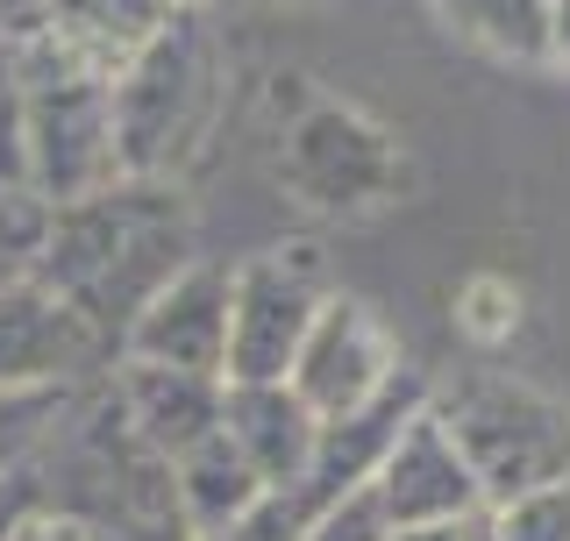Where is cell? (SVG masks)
Segmentation results:
<instances>
[{
    "label": "cell",
    "instance_id": "obj_1",
    "mask_svg": "<svg viewBox=\"0 0 570 541\" xmlns=\"http://www.w3.org/2000/svg\"><path fill=\"white\" fill-rule=\"evenodd\" d=\"M193 264V207L171 178H115L86 200L50 207L36 278L94 328L107 350L129 335L178 270Z\"/></svg>",
    "mask_w": 570,
    "mask_h": 541
},
{
    "label": "cell",
    "instance_id": "obj_2",
    "mask_svg": "<svg viewBox=\"0 0 570 541\" xmlns=\"http://www.w3.org/2000/svg\"><path fill=\"white\" fill-rule=\"evenodd\" d=\"M29 478L43 513L86 520L107 541H193L186 513H178L171 463L136 435L129 406L115 392V371L65 392V413L50 442L36 449Z\"/></svg>",
    "mask_w": 570,
    "mask_h": 541
},
{
    "label": "cell",
    "instance_id": "obj_3",
    "mask_svg": "<svg viewBox=\"0 0 570 541\" xmlns=\"http://www.w3.org/2000/svg\"><path fill=\"white\" fill-rule=\"evenodd\" d=\"M222 36L207 8H178L129 65L115 71V142L129 178H171L200 157L222 115Z\"/></svg>",
    "mask_w": 570,
    "mask_h": 541
},
{
    "label": "cell",
    "instance_id": "obj_4",
    "mask_svg": "<svg viewBox=\"0 0 570 541\" xmlns=\"http://www.w3.org/2000/svg\"><path fill=\"white\" fill-rule=\"evenodd\" d=\"M22 129H29V193L50 207L129 178L115 142V71L86 65L58 36L22 43Z\"/></svg>",
    "mask_w": 570,
    "mask_h": 541
},
{
    "label": "cell",
    "instance_id": "obj_5",
    "mask_svg": "<svg viewBox=\"0 0 570 541\" xmlns=\"http://www.w3.org/2000/svg\"><path fill=\"white\" fill-rule=\"evenodd\" d=\"M428 406L463 449L485 506L528 499L542 484H570V413L542 385L507 377V371H471Z\"/></svg>",
    "mask_w": 570,
    "mask_h": 541
},
{
    "label": "cell",
    "instance_id": "obj_6",
    "mask_svg": "<svg viewBox=\"0 0 570 541\" xmlns=\"http://www.w3.org/2000/svg\"><path fill=\"white\" fill-rule=\"evenodd\" d=\"M328 306L314 249H264L228 285V385H278Z\"/></svg>",
    "mask_w": 570,
    "mask_h": 541
},
{
    "label": "cell",
    "instance_id": "obj_7",
    "mask_svg": "<svg viewBox=\"0 0 570 541\" xmlns=\"http://www.w3.org/2000/svg\"><path fill=\"white\" fill-rule=\"evenodd\" d=\"M392 377H400V364H392L379 314L350 293H328V306L314 314V328L293 356V371H285V385L307 400L314 421H350V413H364L379 400Z\"/></svg>",
    "mask_w": 570,
    "mask_h": 541
},
{
    "label": "cell",
    "instance_id": "obj_8",
    "mask_svg": "<svg viewBox=\"0 0 570 541\" xmlns=\"http://www.w3.org/2000/svg\"><path fill=\"white\" fill-rule=\"evenodd\" d=\"M107 371V342L43 278L0 285V392H65Z\"/></svg>",
    "mask_w": 570,
    "mask_h": 541
},
{
    "label": "cell",
    "instance_id": "obj_9",
    "mask_svg": "<svg viewBox=\"0 0 570 541\" xmlns=\"http://www.w3.org/2000/svg\"><path fill=\"white\" fill-rule=\"evenodd\" d=\"M228 285H236V270H228V264L193 257L165 293L129 321L121 356H129V364L228 377Z\"/></svg>",
    "mask_w": 570,
    "mask_h": 541
},
{
    "label": "cell",
    "instance_id": "obj_10",
    "mask_svg": "<svg viewBox=\"0 0 570 541\" xmlns=\"http://www.w3.org/2000/svg\"><path fill=\"white\" fill-rule=\"evenodd\" d=\"M285 171H293L299 200H314L328 214H356V207L385 200L392 178H400L385 136L364 115H350V107H307L293 121V136H285Z\"/></svg>",
    "mask_w": 570,
    "mask_h": 541
},
{
    "label": "cell",
    "instance_id": "obj_11",
    "mask_svg": "<svg viewBox=\"0 0 570 541\" xmlns=\"http://www.w3.org/2000/svg\"><path fill=\"white\" fill-rule=\"evenodd\" d=\"M371 499H379V513L392 528H428V520H456V513L485 506V492H478L463 449L450 442V427L435 421V406H421L392 435L379 478H371Z\"/></svg>",
    "mask_w": 570,
    "mask_h": 541
},
{
    "label": "cell",
    "instance_id": "obj_12",
    "mask_svg": "<svg viewBox=\"0 0 570 541\" xmlns=\"http://www.w3.org/2000/svg\"><path fill=\"white\" fill-rule=\"evenodd\" d=\"M115 392L129 406L136 435L157 449L165 463H178L193 442L222 435L228 421V377H200V371H165V364H115Z\"/></svg>",
    "mask_w": 570,
    "mask_h": 541
},
{
    "label": "cell",
    "instance_id": "obj_13",
    "mask_svg": "<svg viewBox=\"0 0 570 541\" xmlns=\"http://www.w3.org/2000/svg\"><path fill=\"white\" fill-rule=\"evenodd\" d=\"M228 442L249 456V471L264 478V492H299V478L314 471L321 421L307 413L293 385H228Z\"/></svg>",
    "mask_w": 570,
    "mask_h": 541
},
{
    "label": "cell",
    "instance_id": "obj_14",
    "mask_svg": "<svg viewBox=\"0 0 570 541\" xmlns=\"http://www.w3.org/2000/svg\"><path fill=\"white\" fill-rule=\"evenodd\" d=\"M171 484H178V513H186L193 541L236 528V520L264 499V478L249 471V456L228 442V427H222V435H207V442H193L186 456L171 463Z\"/></svg>",
    "mask_w": 570,
    "mask_h": 541
},
{
    "label": "cell",
    "instance_id": "obj_15",
    "mask_svg": "<svg viewBox=\"0 0 570 541\" xmlns=\"http://www.w3.org/2000/svg\"><path fill=\"white\" fill-rule=\"evenodd\" d=\"M178 14V0H50V29L65 50H79L86 65L121 71Z\"/></svg>",
    "mask_w": 570,
    "mask_h": 541
},
{
    "label": "cell",
    "instance_id": "obj_16",
    "mask_svg": "<svg viewBox=\"0 0 570 541\" xmlns=\"http://www.w3.org/2000/svg\"><path fill=\"white\" fill-rule=\"evenodd\" d=\"M456 36L513 65H549V0H428Z\"/></svg>",
    "mask_w": 570,
    "mask_h": 541
},
{
    "label": "cell",
    "instance_id": "obj_17",
    "mask_svg": "<svg viewBox=\"0 0 570 541\" xmlns=\"http://www.w3.org/2000/svg\"><path fill=\"white\" fill-rule=\"evenodd\" d=\"M71 392V385H65ZM65 392H0V478L29 471L65 413Z\"/></svg>",
    "mask_w": 570,
    "mask_h": 541
},
{
    "label": "cell",
    "instance_id": "obj_18",
    "mask_svg": "<svg viewBox=\"0 0 570 541\" xmlns=\"http://www.w3.org/2000/svg\"><path fill=\"white\" fill-rule=\"evenodd\" d=\"M43 236H50V200H36L29 186H0V285L36 278Z\"/></svg>",
    "mask_w": 570,
    "mask_h": 541
},
{
    "label": "cell",
    "instance_id": "obj_19",
    "mask_svg": "<svg viewBox=\"0 0 570 541\" xmlns=\"http://www.w3.org/2000/svg\"><path fill=\"white\" fill-rule=\"evenodd\" d=\"M492 541H570V484H542L492 506Z\"/></svg>",
    "mask_w": 570,
    "mask_h": 541
},
{
    "label": "cell",
    "instance_id": "obj_20",
    "mask_svg": "<svg viewBox=\"0 0 570 541\" xmlns=\"http://www.w3.org/2000/svg\"><path fill=\"white\" fill-rule=\"evenodd\" d=\"M0 186H29V129H22V43L0 36Z\"/></svg>",
    "mask_w": 570,
    "mask_h": 541
},
{
    "label": "cell",
    "instance_id": "obj_21",
    "mask_svg": "<svg viewBox=\"0 0 570 541\" xmlns=\"http://www.w3.org/2000/svg\"><path fill=\"white\" fill-rule=\"evenodd\" d=\"M299 541H392V520L379 513V499H371V484H364V492L335 499L328 513H314Z\"/></svg>",
    "mask_w": 570,
    "mask_h": 541
},
{
    "label": "cell",
    "instance_id": "obj_22",
    "mask_svg": "<svg viewBox=\"0 0 570 541\" xmlns=\"http://www.w3.org/2000/svg\"><path fill=\"white\" fill-rule=\"evenodd\" d=\"M299 534H307V513H299V499H293V492H264L257 506L236 520V528L200 534V541H299Z\"/></svg>",
    "mask_w": 570,
    "mask_h": 541
},
{
    "label": "cell",
    "instance_id": "obj_23",
    "mask_svg": "<svg viewBox=\"0 0 570 541\" xmlns=\"http://www.w3.org/2000/svg\"><path fill=\"white\" fill-rule=\"evenodd\" d=\"M513 314H521V299H513V285H499V278H471V285H463V299H456V321L478 342H499V335L513 328Z\"/></svg>",
    "mask_w": 570,
    "mask_h": 541
},
{
    "label": "cell",
    "instance_id": "obj_24",
    "mask_svg": "<svg viewBox=\"0 0 570 541\" xmlns=\"http://www.w3.org/2000/svg\"><path fill=\"white\" fill-rule=\"evenodd\" d=\"M36 513H43V499H36V478H29V471L0 478V541H14Z\"/></svg>",
    "mask_w": 570,
    "mask_h": 541
},
{
    "label": "cell",
    "instance_id": "obj_25",
    "mask_svg": "<svg viewBox=\"0 0 570 541\" xmlns=\"http://www.w3.org/2000/svg\"><path fill=\"white\" fill-rule=\"evenodd\" d=\"M392 541H492V506L456 513V520H428V528H392Z\"/></svg>",
    "mask_w": 570,
    "mask_h": 541
},
{
    "label": "cell",
    "instance_id": "obj_26",
    "mask_svg": "<svg viewBox=\"0 0 570 541\" xmlns=\"http://www.w3.org/2000/svg\"><path fill=\"white\" fill-rule=\"evenodd\" d=\"M50 29V0H0V36L8 43H36Z\"/></svg>",
    "mask_w": 570,
    "mask_h": 541
},
{
    "label": "cell",
    "instance_id": "obj_27",
    "mask_svg": "<svg viewBox=\"0 0 570 541\" xmlns=\"http://www.w3.org/2000/svg\"><path fill=\"white\" fill-rule=\"evenodd\" d=\"M14 541H107V534H94L86 520H65V513H36Z\"/></svg>",
    "mask_w": 570,
    "mask_h": 541
},
{
    "label": "cell",
    "instance_id": "obj_28",
    "mask_svg": "<svg viewBox=\"0 0 570 541\" xmlns=\"http://www.w3.org/2000/svg\"><path fill=\"white\" fill-rule=\"evenodd\" d=\"M549 65L570 71V0H549Z\"/></svg>",
    "mask_w": 570,
    "mask_h": 541
},
{
    "label": "cell",
    "instance_id": "obj_29",
    "mask_svg": "<svg viewBox=\"0 0 570 541\" xmlns=\"http://www.w3.org/2000/svg\"><path fill=\"white\" fill-rule=\"evenodd\" d=\"M178 8H214V0H178Z\"/></svg>",
    "mask_w": 570,
    "mask_h": 541
}]
</instances>
